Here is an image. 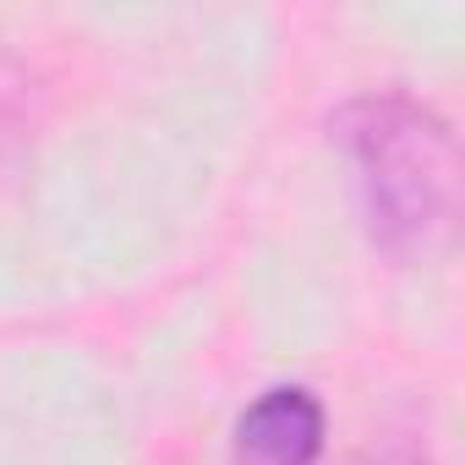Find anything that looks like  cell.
I'll list each match as a JSON object with an SVG mask.
<instances>
[{"instance_id":"6da1fadb","label":"cell","mask_w":465,"mask_h":465,"mask_svg":"<svg viewBox=\"0 0 465 465\" xmlns=\"http://www.w3.org/2000/svg\"><path fill=\"white\" fill-rule=\"evenodd\" d=\"M356 164L367 242L389 263H432L460 219V148L454 132L416 99H356L329 121Z\"/></svg>"},{"instance_id":"7a4b0ae2","label":"cell","mask_w":465,"mask_h":465,"mask_svg":"<svg viewBox=\"0 0 465 465\" xmlns=\"http://www.w3.org/2000/svg\"><path fill=\"white\" fill-rule=\"evenodd\" d=\"M323 405L307 389H269L236 421V465H318Z\"/></svg>"},{"instance_id":"3957f363","label":"cell","mask_w":465,"mask_h":465,"mask_svg":"<svg viewBox=\"0 0 465 465\" xmlns=\"http://www.w3.org/2000/svg\"><path fill=\"white\" fill-rule=\"evenodd\" d=\"M351 465H427L416 449H372V454H361V460H351Z\"/></svg>"}]
</instances>
